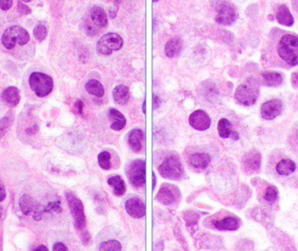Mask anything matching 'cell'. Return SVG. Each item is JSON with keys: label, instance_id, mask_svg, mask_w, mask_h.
Returning a JSON list of instances; mask_svg holds the SVG:
<instances>
[{"label": "cell", "instance_id": "obj_5", "mask_svg": "<svg viewBox=\"0 0 298 251\" xmlns=\"http://www.w3.org/2000/svg\"><path fill=\"white\" fill-rule=\"evenodd\" d=\"M158 171L162 177L169 180H180L184 175V169L182 167V162L175 155H171L166 158L158 167Z\"/></svg>", "mask_w": 298, "mask_h": 251}, {"label": "cell", "instance_id": "obj_25", "mask_svg": "<svg viewBox=\"0 0 298 251\" xmlns=\"http://www.w3.org/2000/svg\"><path fill=\"white\" fill-rule=\"evenodd\" d=\"M143 139V132L139 129H133L129 133L128 136V143L130 148H132L133 152H139L142 148L141 142Z\"/></svg>", "mask_w": 298, "mask_h": 251}, {"label": "cell", "instance_id": "obj_7", "mask_svg": "<svg viewBox=\"0 0 298 251\" xmlns=\"http://www.w3.org/2000/svg\"><path fill=\"white\" fill-rule=\"evenodd\" d=\"M123 45V39L119 34L110 32L102 36L97 43V51L100 54L110 55L119 51Z\"/></svg>", "mask_w": 298, "mask_h": 251}, {"label": "cell", "instance_id": "obj_10", "mask_svg": "<svg viewBox=\"0 0 298 251\" xmlns=\"http://www.w3.org/2000/svg\"><path fill=\"white\" fill-rule=\"evenodd\" d=\"M189 124L195 130L205 131L209 129L211 119L203 110H196L189 116Z\"/></svg>", "mask_w": 298, "mask_h": 251}, {"label": "cell", "instance_id": "obj_39", "mask_svg": "<svg viewBox=\"0 0 298 251\" xmlns=\"http://www.w3.org/2000/svg\"><path fill=\"white\" fill-rule=\"evenodd\" d=\"M6 198H7V191H6L3 182L0 180V203L4 202Z\"/></svg>", "mask_w": 298, "mask_h": 251}, {"label": "cell", "instance_id": "obj_46", "mask_svg": "<svg viewBox=\"0 0 298 251\" xmlns=\"http://www.w3.org/2000/svg\"><path fill=\"white\" fill-rule=\"evenodd\" d=\"M143 112L146 113V100H144V103H143Z\"/></svg>", "mask_w": 298, "mask_h": 251}, {"label": "cell", "instance_id": "obj_22", "mask_svg": "<svg viewBox=\"0 0 298 251\" xmlns=\"http://www.w3.org/2000/svg\"><path fill=\"white\" fill-rule=\"evenodd\" d=\"M276 20L282 26H291L294 24V19L290 11L285 5L280 6L276 13Z\"/></svg>", "mask_w": 298, "mask_h": 251}, {"label": "cell", "instance_id": "obj_21", "mask_svg": "<svg viewBox=\"0 0 298 251\" xmlns=\"http://www.w3.org/2000/svg\"><path fill=\"white\" fill-rule=\"evenodd\" d=\"M239 227H240V222L237 218L232 216L226 217L224 219L214 222V228L221 231H226V230L233 231V230H237Z\"/></svg>", "mask_w": 298, "mask_h": 251}, {"label": "cell", "instance_id": "obj_17", "mask_svg": "<svg viewBox=\"0 0 298 251\" xmlns=\"http://www.w3.org/2000/svg\"><path fill=\"white\" fill-rule=\"evenodd\" d=\"M156 199L164 205H170L176 201V195L169 185H163L157 193Z\"/></svg>", "mask_w": 298, "mask_h": 251}, {"label": "cell", "instance_id": "obj_30", "mask_svg": "<svg viewBox=\"0 0 298 251\" xmlns=\"http://www.w3.org/2000/svg\"><path fill=\"white\" fill-rule=\"evenodd\" d=\"M13 123V116L12 114L5 116L0 119V139L6 136L7 131L9 130Z\"/></svg>", "mask_w": 298, "mask_h": 251}, {"label": "cell", "instance_id": "obj_2", "mask_svg": "<svg viewBox=\"0 0 298 251\" xmlns=\"http://www.w3.org/2000/svg\"><path fill=\"white\" fill-rule=\"evenodd\" d=\"M259 96V85L255 79H249L237 87L235 97L244 106H252Z\"/></svg>", "mask_w": 298, "mask_h": 251}, {"label": "cell", "instance_id": "obj_9", "mask_svg": "<svg viewBox=\"0 0 298 251\" xmlns=\"http://www.w3.org/2000/svg\"><path fill=\"white\" fill-rule=\"evenodd\" d=\"M217 14L215 20L219 25L221 26H230L237 19V13L236 9L228 2H220L217 6Z\"/></svg>", "mask_w": 298, "mask_h": 251}, {"label": "cell", "instance_id": "obj_16", "mask_svg": "<svg viewBox=\"0 0 298 251\" xmlns=\"http://www.w3.org/2000/svg\"><path fill=\"white\" fill-rule=\"evenodd\" d=\"M108 117L110 119L111 129L114 131H120L126 127V119L122 113L118 110L111 108L108 112Z\"/></svg>", "mask_w": 298, "mask_h": 251}, {"label": "cell", "instance_id": "obj_14", "mask_svg": "<svg viewBox=\"0 0 298 251\" xmlns=\"http://www.w3.org/2000/svg\"><path fill=\"white\" fill-rule=\"evenodd\" d=\"M217 129L218 134H219L220 138H231L235 141L239 140L238 133L235 132L232 130V125L229 119H225V118L220 119L218 122Z\"/></svg>", "mask_w": 298, "mask_h": 251}, {"label": "cell", "instance_id": "obj_18", "mask_svg": "<svg viewBox=\"0 0 298 251\" xmlns=\"http://www.w3.org/2000/svg\"><path fill=\"white\" fill-rule=\"evenodd\" d=\"M90 15H91V19L94 25L99 28H104L107 26V24H108L107 15L103 8L97 7V6L93 7L91 12H90Z\"/></svg>", "mask_w": 298, "mask_h": 251}, {"label": "cell", "instance_id": "obj_24", "mask_svg": "<svg viewBox=\"0 0 298 251\" xmlns=\"http://www.w3.org/2000/svg\"><path fill=\"white\" fill-rule=\"evenodd\" d=\"M275 169L280 175L287 176V175H289L295 172L296 169V164H295V161H292L290 159H283L276 164Z\"/></svg>", "mask_w": 298, "mask_h": 251}, {"label": "cell", "instance_id": "obj_12", "mask_svg": "<svg viewBox=\"0 0 298 251\" xmlns=\"http://www.w3.org/2000/svg\"><path fill=\"white\" fill-rule=\"evenodd\" d=\"M126 210L130 216L133 218H142L146 215V207L141 199L138 197H132L126 202Z\"/></svg>", "mask_w": 298, "mask_h": 251}, {"label": "cell", "instance_id": "obj_37", "mask_svg": "<svg viewBox=\"0 0 298 251\" xmlns=\"http://www.w3.org/2000/svg\"><path fill=\"white\" fill-rule=\"evenodd\" d=\"M13 0H0V9L9 11L13 7Z\"/></svg>", "mask_w": 298, "mask_h": 251}, {"label": "cell", "instance_id": "obj_32", "mask_svg": "<svg viewBox=\"0 0 298 251\" xmlns=\"http://www.w3.org/2000/svg\"><path fill=\"white\" fill-rule=\"evenodd\" d=\"M99 248L100 250L102 251H120L122 249V247L120 242L116 240H110L102 242Z\"/></svg>", "mask_w": 298, "mask_h": 251}, {"label": "cell", "instance_id": "obj_40", "mask_svg": "<svg viewBox=\"0 0 298 251\" xmlns=\"http://www.w3.org/2000/svg\"><path fill=\"white\" fill-rule=\"evenodd\" d=\"M53 251H63V250H68V248L65 246L64 243L62 242H56L53 248H52Z\"/></svg>", "mask_w": 298, "mask_h": 251}, {"label": "cell", "instance_id": "obj_23", "mask_svg": "<svg viewBox=\"0 0 298 251\" xmlns=\"http://www.w3.org/2000/svg\"><path fill=\"white\" fill-rule=\"evenodd\" d=\"M113 97L116 103L119 105H126L129 101V89L124 85H119L113 91Z\"/></svg>", "mask_w": 298, "mask_h": 251}, {"label": "cell", "instance_id": "obj_45", "mask_svg": "<svg viewBox=\"0 0 298 251\" xmlns=\"http://www.w3.org/2000/svg\"><path fill=\"white\" fill-rule=\"evenodd\" d=\"M155 187H156V174L153 173V189H155Z\"/></svg>", "mask_w": 298, "mask_h": 251}, {"label": "cell", "instance_id": "obj_20", "mask_svg": "<svg viewBox=\"0 0 298 251\" xmlns=\"http://www.w3.org/2000/svg\"><path fill=\"white\" fill-rule=\"evenodd\" d=\"M210 155L207 153H195L192 155L189 159V162L192 167L197 169H205L210 163Z\"/></svg>", "mask_w": 298, "mask_h": 251}, {"label": "cell", "instance_id": "obj_48", "mask_svg": "<svg viewBox=\"0 0 298 251\" xmlns=\"http://www.w3.org/2000/svg\"><path fill=\"white\" fill-rule=\"evenodd\" d=\"M295 79H296V80H297V81H298V72H297V73H295Z\"/></svg>", "mask_w": 298, "mask_h": 251}, {"label": "cell", "instance_id": "obj_33", "mask_svg": "<svg viewBox=\"0 0 298 251\" xmlns=\"http://www.w3.org/2000/svg\"><path fill=\"white\" fill-rule=\"evenodd\" d=\"M33 35L35 37V39L39 42H42L45 40L47 36V28L45 25L43 24H39L34 27L33 29Z\"/></svg>", "mask_w": 298, "mask_h": 251}, {"label": "cell", "instance_id": "obj_43", "mask_svg": "<svg viewBox=\"0 0 298 251\" xmlns=\"http://www.w3.org/2000/svg\"><path fill=\"white\" fill-rule=\"evenodd\" d=\"M35 250H48V248H47V247H46L45 245H39V246H38V247H37V248H35Z\"/></svg>", "mask_w": 298, "mask_h": 251}, {"label": "cell", "instance_id": "obj_3", "mask_svg": "<svg viewBox=\"0 0 298 251\" xmlns=\"http://www.w3.org/2000/svg\"><path fill=\"white\" fill-rule=\"evenodd\" d=\"M30 34L25 28L19 26H13L5 30L2 35V44L7 50H12L15 47L17 43L25 45L29 42Z\"/></svg>", "mask_w": 298, "mask_h": 251}, {"label": "cell", "instance_id": "obj_6", "mask_svg": "<svg viewBox=\"0 0 298 251\" xmlns=\"http://www.w3.org/2000/svg\"><path fill=\"white\" fill-rule=\"evenodd\" d=\"M65 198L73 219L75 229L82 230L86 227L87 223L83 203L72 192H67L65 194Z\"/></svg>", "mask_w": 298, "mask_h": 251}, {"label": "cell", "instance_id": "obj_36", "mask_svg": "<svg viewBox=\"0 0 298 251\" xmlns=\"http://www.w3.org/2000/svg\"><path fill=\"white\" fill-rule=\"evenodd\" d=\"M17 10H18V12H19L20 14H21V15H25V16L30 15V14L32 13L31 8H30L29 7H27L26 5L24 4V2L20 1V0L18 2V5H17Z\"/></svg>", "mask_w": 298, "mask_h": 251}, {"label": "cell", "instance_id": "obj_38", "mask_svg": "<svg viewBox=\"0 0 298 251\" xmlns=\"http://www.w3.org/2000/svg\"><path fill=\"white\" fill-rule=\"evenodd\" d=\"M84 30L86 33L89 36H95L97 34V31L89 24H85Z\"/></svg>", "mask_w": 298, "mask_h": 251}, {"label": "cell", "instance_id": "obj_34", "mask_svg": "<svg viewBox=\"0 0 298 251\" xmlns=\"http://www.w3.org/2000/svg\"><path fill=\"white\" fill-rule=\"evenodd\" d=\"M278 197V190L275 186H269L266 190L264 199L269 202V203H275V200L277 199Z\"/></svg>", "mask_w": 298, "mask_h": 251}, {"label": "cell", "instance_id": "obj_41", "mask_svg": "<svg viewBox=\"0 0 298 251\" xmlns=\"http://www.w3.org/2000/svg\"><path fill=\"white\" fill-rule=\"evenodd\" d=\"M39 126L38 125H33L31 127V128H28V129H26V132L27 135H29V136H33V135H36L37 133L39 132Z\"/></svg>", "mask_w": 298, "mask_h": 251}, {"label": "cell", "instance_id": "obj_35", "mask_svg": "<svg viewBox=\"0 0 298 251\" xmlns=\"http://www.w3.org/2000/svg\"><path fill=\"white\" fill-rule=\"evenodd\" d=\"M62 208L60 202H50L46 207H44L45 212L59 213L61 212Z\"/></svg>", "mask_w": 298, "mask_h": 251}, {"label": "cell", "instance_id": "obj_19", "mask_svg": "<svg viewBox=\"0 0 298 251\" xmlns=\"http://www.w3.org/2000/svg\"><path fill=\"white\" fill-rule=\"evenodd\" d=\"M19 203H20V209L25 216H29L31 214H33L36 209L39 207V205L35 203L33 197L26 194L20 197Z\"/></svg>", "mask_w": 298, "mask_h": 251}, {"label": "cell", "instance_id": "obj_42", "mask_svg": "<svg viewBox=\"0 0 298 251\" xmlns=\"http://www.w3.org/2000/svg\"><path fill=\"white\" fill-rule=\"evenodd\" d=\"M75 106H76V108H77V112H78L80 114L82 113L83 112V106H84V103L81 101V100H78L76 104H75Z\"/></svg>", "mask_w": 298, "mask_h": 251}, {"label": "cell", "instance_id": "obj_29", "mask_svg": "<svg viewBox=\"0 0 298 251\" xmlns=\"http://www.w3.org/2000/svg\"><path fill=\"white\" fill-rule=\"evenodd\" d=\"M86 90L88 91V94L94 95V96L101 97L104 95V87L100 81L96 80H91L86 84Z\"/></svg>", "mask_w": 298, "mask_h": 251}, {"label": "cell", "instance_id": "obj_1", "mask_svg": "<svg viewBox=\"0 0 298 251\" xmlns=\"http://www.w3.org/2000/svg\"><path fill=\"white\" fill-rule=\"evenodd\" d=\"M277 54L289 66L298 65V37L293 34L282 36L277 45Z\"/></svg>", "mask_w": 298, "mask_h": 251}, {"label": "cell", "instance_id": "obj_8", "mask_svg": "<svg viewBox=\"0 0 298 251\" xmlns=\"http://www.w3.org/2000/svg\"><path fill=\"white\" fill-rule=\"evenodd\" d=\"M126 174L134 187H142L146 182V162L141 159L134 160L128 165Z\"/></svg>", "mask_w": 298, "mask_h": 251}, {"label": "cell", "instance_id": "obj_13", "mask_svg": "<svg viewBox=\"0 0 298 251\" xmlns=\"http://www.w3.org/2000/svg\"><path fill=\"white\" fill-rule=\"evenodd\" d=\"M261 167V154L259 152L253 150L248 153L243 159V167L248 174L256 172Z\"/></svg>", "mask_w": 298, "mask_h": 251}, {"label": "cell", "instance_id": "obj_15", "mask_svg": "<svg viewBox=\"0 0 298 251\" xmlns=\"http://www.w3.org/2000/svg\"><path fill=\"white\" fill-rule=\"evenodd\" d=\"M2 99L9 106H18L21 100L20 89L16 87H7L2 93Z\"/></svg>", "mask_w": 298, "mask_h": 251}, {"label": "cell", "instance_id": "obj_4", "mask_svg": "<svg viewBox=\"0 0 298 251\" xmlns=\"http://www.w3.org/2000/svg\"><path fill=\"white\" fill-rule=\"evenodd\" d=\"M29 86L37 96L43 98L52 93L53 80L44 73L34 72L30 75Z\"/></svg>", "mask_w": 298, "mask_h": 251}, {"label": "cell", "instance_id": "obj_26", "mask_svg": "<svg viewBox=\"0 0 298 251\" xmlns=\"http://www.w3.org/2000/svg\"><path fill=\"white\" fill-rule=\"evenodd\" d=\"M107 183L113 187L114 195L117 197H121L126 192V184L124 182L123 179L119 175L108 178Z\"/></svg>", "mask_w": 298, "mask_h": 251}, {"label": "cell", "instance_id": "obj_31", "mask_svg": "<svg viewBox=\"0 0 298 251\" xmlns=\"http://www.w3.org/2000/svg\"><path fill=\"white\" fill-rule=\"evenodd\" d=\"M98 161L101 168L105 170H109L112 164H111V155L107 151L101 152L98 155Z\"/></svg>", "mask_w": 298, "mask_h": 251}, {"label": "cell", "instance_id": "obj_44", "mask_svg": "<svg viewBox=\"0 0 298 251\" xmlns=\"http://www.w3.org/2000/svg\"><path fill=\"white\" fill-rule=\"evenodd\" d=\"M4 216V208L2 206H0V221L3 219Z\"/></svg>", "mask_w": 298, "mask_h": 251}, {"label": "cell", "instance_id": "obj_11", "mask_svg": "<svg viewBox=\"0 0 298 251\" xmlns=\"http://www.w3.org/2000/svg\"><path fill=\"white\" fill-rule=\"evenodd\" d=\"M282 111V101L278 99H274L263 104L261 108V114L263 119L271 120L276 118Z\"/></svg>", "mask_w": 298, "mask_h": 251}, {"label": "cell", "instance_id": "obj_27", "mask_svg": "<svg viewBox=\"0 0 298 251\" xmlns=\"http://www.w3.org/2000/svg\"><path fill=\"white\" fill-rule=\"evenodd\" d=\"M262 77L264 83L269 87H278L283 81L282 75L277 72H263Z\"/></svg>", "mask_w": 298, "mask_h": 251}, {"label": "cell", "instance_id": "obj_47", "mask_svg": "<svg viewBox=\"0 0 298 251\" xmlns=\"http://www.w3.org/2000/svg\"><path fill=\"white\" fill-rule=\"evenodd\" d=\"M20 1H22L24 3H29L32 0H20Z\"/></svg>", "mask_w": 298, "mask_h": 251}, {"label": "cell", "instance_id": "obj_28", "mask_svg": "<svg viewBox=\"0 0 298 251\" xmlns=\"http://www.w3.org/2000/svg\"><path fill=\"white\" fill-rule=\"evenodd\" d=\"M182 42L178 38H174L167 42L165 46L166 55L169 58H174L178 54L182 49Z\"/></svg>", "mask_w": 298, "mask_h": 251}, {"label": "cell", "instance_id": "obj_49", "mask_svg": "<svg viewBox=\"0 0 298 251\" xmlns=\"http://www.w3.org/2000/svg\"><path fill=\"white\" fill-rule=\"evenodd\" d=\"M153 1H154V2H155V3H156V2H158V1H159V0H153Z\"/></svg>", "mask_w": 298, "mask_h": 251}]
</instances>
